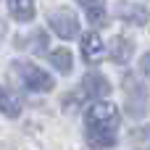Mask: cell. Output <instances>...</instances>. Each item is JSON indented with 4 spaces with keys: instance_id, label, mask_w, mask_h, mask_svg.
Listing matches in <instances>:
<instances>
[{
    "instance_id": "cell-1",
    "label": "cell",
    "mask_w": 150,
    "mask_h": 150,
    "mask_svg": "<svg viewBox=\"0 0 150 150\" xmlns=\"http://www.w3.org/2000/svg\"><path fill=\"white\" fill-rule=\"evenodd\" d=\"M119 127V108L113 103H95L87 111V140L92 148H113L116 137L111 134Z\"/></svg>"
},
{
    "instance_id": "cell-2",
    "label": "cell",
    "mask_w": 150,
    "mask_h": 150,
    "mask_svg": "<svg viewBox=\"0 0 150 150\" xmlns=\"http://www.w3.org/2000/svg\"><path fill=\"white\" fill-rule=\"evenodd\" d=\"M47 24L53 26V32H55L61 40H74V37L79 34V21H76V16H74L71 11H66V8L53 11V13L47 16Z\"/></svg>"
},
{
    "instance_id": "cell-3",
    "label": "cell",
    "mask_w": 150,
    "mask_h": 150,
    "mask_svg": "<svg viewBox=\"0 0 150 150\" xmlns=\"http://www.w3.org/2000/svg\"><path fill=\"white\" fill-rule=\"evenodd\" d=\"M124 95H127V113L132 119L142 116L148 108V98H145V90L137 84L134 76H124Z\"/></svg>"
},
{
    "instance_id": "cell-4",
    "label": "cell",
    "mask_w": 150,
    "mask_h": 150,
    "mask_svg": "<svg viewBox=\"0 0 150 150\" xmlns=\"http://www.w3.org/2000/svg\"><path fill=\"white\" fill-rule=\"evenodd\" d=\"M18 71H21V79L29 90H34V92H50L53 90V76L45 74L42 69H37L34 63H18Z\"/></svg>"
},
{
    "instance_id": "cell-5",
    "label": "cell",
    "mask_w": 150,
    "mask_h": 150,
    "mask_svg": "<svg viewBox=\"0 0 150 150\" xmlns=\"http://www.w3.org/2000/svg\"><path fill=\"white\" fill-rule=\"evenodd\" d=\"M116 16H119L121 21L132 24V26H145L148 18H150L145 5H140V3H124V0L116 5Z\"/></svg>"
},
{
    "instance_id": "cell-6",
    "label": "cell",
    "mask_w": 150,
    "mask_h": 150,
    "mask_svg": "<svg viewBox=\"0 0 150 150\" xmlns=\"http://www.w3.org/2000/svg\"><path fill=\"white\" fill-rule=\"evenodd\" d=\"M82 90H84V95H90V98H98V100H103L108 92H111V82L103 76V74H98V71H92V74H87L84 79H82Z\"/></svg>"
},
{
    "instance_id": "cell-7",
    "label": "cell",
    "mask_w": 150,
    "mask_h": 150,
    "mask_svg": "<svg viewBox=\"0 0 150 150\" xmlns=\"http://www.w3.org/2000/svg\"><path fill=\"white\" fill-rule=\"evenodd\" d=\"M82 55L90 61V63H98L103 58V40L98 32H87L82 37Z\"/></svg>"
},
{
    "instance_id": "cell-8",
    "label": "cell",
    "mask_w": 150,
    "mask_h": 150,
    "mask_svg": "<svg viewBox=\"0 0 150 150\" xmlns=\"http://www.w3.org/2000/svg\"><path fill=\"white\" fill-rule=\"evenodd\" d=\"M132 53H134V42L129 37H121V34L113 37V42H111V58H113V63H129Z\"/></svg>"
},
{
    "instance_id": "cell-9",
    "label": "cell",
    "mask_w": 150,
    "mask_h": 150,
    "mask_svg": "<svg viewBox=\"0 0 150 150\" xmlns=\"http://www.w3.org/2000/svg\"><path fill=\"white\" fill-rule=\"evenodd\" d=\"M11 16L16 21H32L34 18V0H8Z\"/></svg>"
},
{
    "instance_id": "cell-10",
    "label": "cell",
    "mask_w": 150,
    "mask_h": 150,
    "mask_svg": "<svg viewBox=\"0 0 150 150\" xmlns=\"http://www.w3.org/2000/svg\"><path fill=\"white\" fill-rule=\"evenodd\" d=\"M79 5L84 8V13H87V18L92 24H103L105 21V5H103V0H79Z\"/></svg>"
},
{
    "instance_id": "cell-11",
    "label": "cell",
    "mask_w": 150,
    "mask_h": 150,
    "mask_svg": "<svg viewBox=\"0 0 150 150\" xmlns=\"http://www.w3.org/2000/svg\"><path fill=\"white\" fill-rule=\"evenodd\" d=\"M50 63H53L61 74H69V71H71V53H69L66 47H58V50L50 53Z\"/></svg>"
},
{
    "instance_id": "cell-12",
    "label": "cell",
    "mask_w": 150,
    "mask_h": 150,
    "mask_svg": "<svg viewBox=\"0 0 150 150\" xmlns=\"http://www.w3.org/2000/svg\"><path fill=\"white\" fill-rule=\"evenodd\" d=\"M0 100H3V113H5V116H18V103L13 100V95H11L8 90L0 92Z\"/></svg>"
},
{
    "instance_id": "cell-13",
    "label": "cell",
    "mask_w": 150,
    "mask_h": 150,
    "mask_svg": "<svg viewBox=\"0 0 150 150\" xmlns=\"http://www.w3.org/2000/svg\"><path fill=\"white\" fill-rule=\"evenodd\" d=\"M132 142H134L137 148H150V124L132 132Z\"/></svg>"
},
{
    "instance_id": "cell-14",
    "label": "cell",
    "mask_w": 150,
    "mask_h": 150,
    "mask_svg": "<svg viewBox=\"0 0 150 150\" xmlns=\"http://www.w3.org/2000/svg\"><path fill=\"white\" fill-rule=\"evenodd\" d=\"M140 69H142V74H148V76H150V50L142 55V61H140Z\"/></svg>"
}]
</instances>
